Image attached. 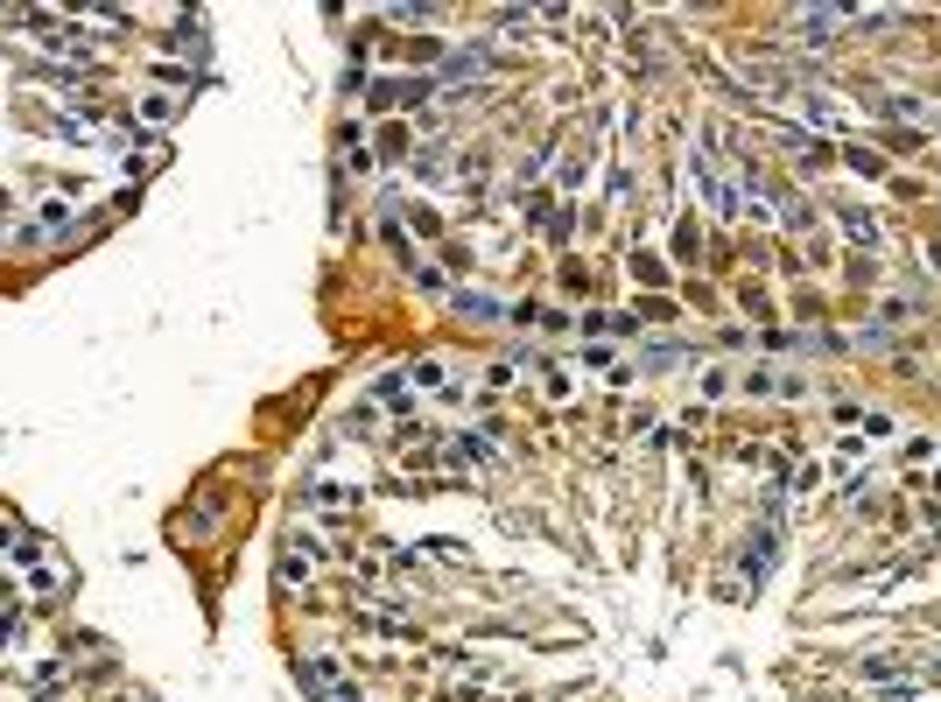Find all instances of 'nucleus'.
<instances>
[{
    "instance_id": "f257e3e1",
    "label": "nucleus",
    "mask_w": 941,
    "mask_h": 702,
    "mask_svg": "<svg viewBox=\"0 0 941 702\" xmlns=\"http://www.w3.org/2000/svg\"><path fill=\"white\" fill-rule=\"evenodd\" d=\"M204 22L183 8H0V260L113 218L190 113Z\"/></svg>"
},
{
    "instance_id": "20e7f679",
    "label": "nucleus",
    "mask_w": 941,
    "mask_h": 702,
    "mask_svg": "<svg viewBox=\"0 0 941 702\" xmlns=\"http://www.w3.org/2000/svg\"><path fill=\"white\" fill-rule=\"evenodd\" d=\"M843 169H857V176H885V155H871L864 141H850V148H843Z\"/></svg>"
},
{
    "instance_id": "f03ea898",
    "label": "nucleus",
    "mask_w": 941,
    "mask_h": 702,
    "mask_svg": "<svg viewBox=\"0 0 941 702\" xmlns=\"http://www.w3.org/2000/svg\"><path fill=\"white\" fill-rule=\"evenodd\" d=\"M857 674H864V681H878V688H899L906 674H920V660H899V653H864V660H857Z\"/></svg>"
},
{
    "instance_id": "39448f33",
    "label": "nucleus",
    "mask_w": 941,
    "mask_h": 702,
    "mask_svg": "<svg viewBox=\"0 0 941 702\" xmlns=\"http://www.w3.org/2000/svg\"><path fill=\"white\" fill-rule=\"evenodd\" d=\"M836 225H843L850 239H864V246H878V218H871V211H843Z\"/></svg>"
},
{
    "instance_id": "7ed1b4c3",
    "label": "nucleus",
    "mask_w": 941,
    "mask_h": 702,
    "mask_svg": "<svg viewBox=\"0 0 941 702\" xmlns=\"http://www.w3.org/2000/svg\"><path fill=\"white\" fill-rule=\"evenodd\" d=\"M738 569H745V583H752V590L766 583V569H773V527H759V534L745 541V555H738Z\"/></svg>"
}]
</instances>
